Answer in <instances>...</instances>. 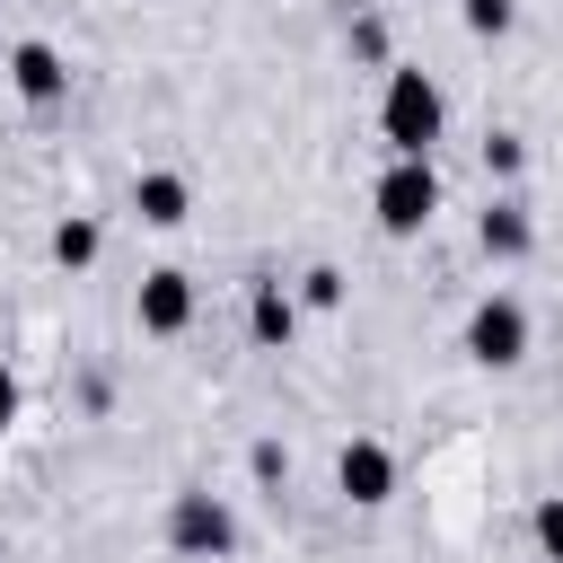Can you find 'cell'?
Masks as SVG:
<instances>
[{
    "label": "cell",
    "instance_id": "obj_1",
    "mask_svg": "<svg viewBox=\"0 0 563 563\" xmlns=\"http://www.w3.org/2000/svg\"><path fill=\"white\" fill-rule=\"evenodd\" d=\"M440 132H449V97H440V79L413 70V62H396V70H387V97H378V141H387L396 158H431Z\"/></svg>",
    "mask_w": 563,
    "mask_h": 563
},
{
    "label": "cell",
    "instance_id": "obj_2",
    "mask_svg": "<svg viewBox=\"0 0 563 563\" xmlns=\"http://www.w3.org/2000/svg\"><path fill=\"white\" fill-rule=\"evenodd\" d=\"M369 211H378L387 238H422V229L440 220V176H431V158H387V176L369 185Z\"/></svg>",
    "mask_w": 563,
    "mask_h": 563
},
{
    "label": "cell",
    "instance_id": "obj_3",
    "mask_svg": "<svg viewBox=\"0 0 563 563\" xmlns=\"http://www.w3.org/2000/svg\"><path fill=\"white\" fill-rule=\"evenodd\" d=\"M167 545H176L185 563H229V554H238V510H229L220 493L185 484V493L167 501Z\"/></svg>",
    "mask_w": 563,
    "mask_h": 563
},
{
    "label": "cell",
    "instance_id": "obj_4",
    "mask_svg": "<svg viewBox=\"0 0 563 563\" xmlns=\"http://www.w3.org/2000/svg\"><path fill=\"white\" fill-rule=\"evenodd\" d=\"M466 361H475V369H519V361H528V308H519L510 290H484V299L466 308Z\"/></svg>",
    "mask_w": 563,
    "mask_h": 563
},
{
    "label": "cell",
    "instance_id": "obj_5",
    "mask_svg": "<svg viewBox=\"0 0 563 563\" xmlns=\"http://www.w3.org/2000/svg\"><path fill=\"white\" fill-rule=\"evenodd\" d=\"M334 493H343L352 510L396 501V449H387V440H343V449H334Z\"/></svg>",
    "mask_w": 563,
    "mask_h": 563
},
{
    "label": "cell",
    "instance_id": "obj_6",
    "mask_svg": "<svg viewBox=\"0 0 563 563\" xmlns=\"http://www.w3.org/2000/svg\"><path fill=\"white\" fill-rule=\"evenodd\" d=\"M132 317H141V334H185V325H194V282H185L176 264L141 273V299H132Z\"/></svg>",
    "mask_w": 563,
    "mask_h": 563
},
{
    "label": "cell",
    "instance_id": "obj_7",
    "mask_svg": "<svg viewBox=\"0 0 563 563\" xmlns=\"http://www.w3.org/2000/svg\"><path fill=\"white\" fill-rule=\"evenodd\" d=\"M9 88H18L26 106H62V97H70V62L26 35V44H9Z\"/></svg>",
    "mask_w": 563,
    "mask_h": 563
},
{
    "label": "cell",
    "instance_id": "obj_8",
    "mask_svg": "<svg viewBox=\"0 0 563 563\" xmlns=\"http://www.w3.org/2000/svg\"><path fill=\"white\" fill-rule=\"evenodd\" d=\"M475 246H484L493 264H519V255L537 246V220H528V202H519V194H493V202H484V220H475Z\"/></svg>",
    "mask_w": 563,
    "mask_h": 563
},
{
    "label": "cell",
    "instance_id": "obj_9",
    "mask_svg": "<svg viewBox=\"0 0 563 563\" xmlns=\"http://www.w3.org/2000/svg\"><path fill=\"white\" fill-rule=\"evenodd\" d=\"M246 334H255V352H290V334H299V299H290L282 282H255V290H246Z\"/></svg>",
    "mask_w": 563,
    "mask_h": 563
},
{
    "label": "cell",
    "instance_id": "obj_10",
    "mask_svg": "<svg viewBox=\"0 0 563 563\" xmlns=\"http://www.w3.org/2000/svg\"><path fill=\"white\" fill-rule=\"evenodd\" d=\"M132 211H141L150 229H176V220L194 211V185H185L176 167H141V176H132Z\"/></svg>",
    "mask_w": 563,
    "mask_h": 563
},
{
    "label": "cell",
    "instance_id": "obj_11",
    "mask_svg": "<svg viewBox=\"0 0 563 563\" xmlns=\"http://www.w3.org/2000/svg\"><path fill=\"white\" fill-rule=\"evenodd\" d=\"M97 246H106V238H97V220H88V211H62V220H53V264H62V273H88V264H97Z\"/></svg>",
    "mask_w": 563,
    "mask_h": 563
},
{
    "label": "cell",
    "instance_id": "obj_12",
    "mask_svg": "<svg viewBox=\"0 0 563 563\" xmlns=\"http://www.w3.org/2000/svg\"><path fill=\"white\" fill-rule=\"evenodd\" d=\"M457 18H466V35H484V44H501V35L519 26V0H457Z\"/></svg>",
    "mask_w": 563,
    "mask_h": 563
},
{
    "label": "cell",
    "instance_id": "obj_13",
    "mask_svg": "<svg viewBox=\"0 0 563 563\" xmlns=\"http://www.w3.org/2000/svg\"><path fill=\"white\" fill-rule=\"evenodd\" d=\"M519 167H528V141H519V132H484V176H493V185H510Z\"/></svg>",
    "mask_w": 563,
    "mask_h": 563
},
{
    "label": "cell",
    "instance_id": "obj_14",
    "mask_svg": "<svg viewBox=\"0 0 563 563\" xmlns=\"http://www.w3.org/2000/svg\"><path fill=\"white\" fill-rule=\"evenodd\" d=\"M528 537H537V554H545V563H563V493H545V501L528 510Z\"/></svg>",
    "mask_w": 563,
    "mask_h": 563
},
{
    "label": "cell",
    "instance_id": "obj_15",
    "mask_svg": "<svg viewBox=\"0 0 563 563\" xmlns=\"http://www.w3.org/2000/svg\"><path fill=\"white\" fill-rule=\"evenodd\" d=\"M290 299H299V308H343V273H334V264H308Z\"/></svg>",
    "mask_w": 563,
    "mask_h": 563
},
{
    "label": "cell",
    "instance_id": "obj_16",
    "mask_svg": "<svg viewBox=\"0 0 563 563\" xmlns=\"http://www.w3.org/2000/svg\"><path fill=\"white\" fill-rule=\"evenodd\" d=\"M255 475H264V484H282V475H290V457H282L273 440H255Z\"/></svg>",
    "mask_w": 563,
    "mask_h": 563
},
{
    "label": "cell",
    "instance_id": "obj_17",
    "mask_svg": "<svg viewBox=\"0 0 563 563\" xmlns=\"http://www.w3.org/2000/svg\"><path fill=\"white\" fill-rule=\"evenodd\" d=\"M9 422H18V369L0 361V431H9Z\"/></svg>",
    "mask_w": 563,
    "mask_h": 563
}]
</instances>
